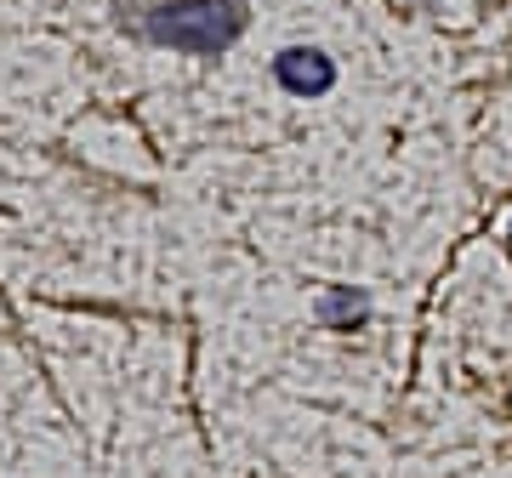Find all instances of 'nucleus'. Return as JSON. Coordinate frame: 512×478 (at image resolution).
I'll return each mask as SVG.
<instances>
[{
    "mask_svg": "<svg viewBox=\"0 0 512 478\" xmlns=\"http://www.w3.org/2000/svg\"><path fill=\"white\" fill-rule=\"evenodd\" d=\"M245 0H154L137 12V29H143L154 46H171V52L188 57H217L228 52L239 35H245Z\"/></svg>",
    "mask_w": 512,
    "mask_h": 478,
    "instance_id": "f257e3e1",
    "label": "nucleus"
},
{
    "mask_svg": "<svg viewBox=\"0 0 512 478\" xmlns=\"http://www.w3.org/2000/svg\"><path fill=\"white\" fill-rule=\"evenodd\" d=\"M274 80L291 97H325L336 86V63H330L319 46H285L274 57Z\"/></svg>",
    "mask_w": 512,
    "mask_h": 478,
    "instance_id": "f03ea898",
    "label": "nucleus"
},
{
    "mask_svg": "<svg viewBox=\"0 0 512 478\" xmlns=\"http://www.w3.org/2000/svg\"><path fill=\"white\" fill-rule=\"evenodd\" d=\"M365 313H370V302L359 291H348V285H330V291L319 296V319H325V325H359Z\"/></svg>",
    "mask_w": 512,
    "mask_h": 478,
    "instance_id": "7ed1b4c3",
    "label": "nucleus"
}]
</instances>
